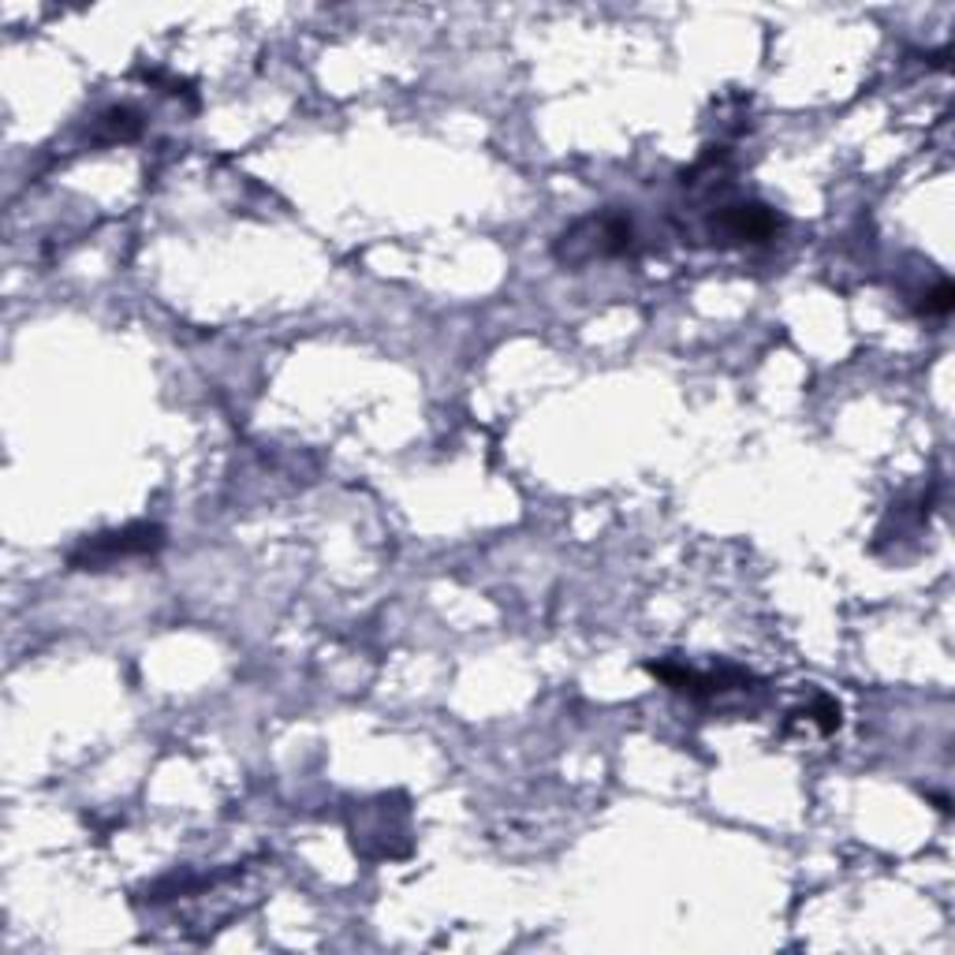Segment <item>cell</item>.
<instances>
[{
    "label": "cell",
    "mask_w": 955,
    "mask_h": 955,
    "mask_svg": "<svg viewBox=\"0 0 955 955\" xmlns=\"http://www.w3.org/2000/svg\"><path fill=\"white\" fill-rule=\"evenodd\" d=\"M161 545H165V530L150 527V523H139V527L113 530V534H97L91 541H83V549H75V553H72V567L102 571L108 564H116V560L157 553Z\"/></svg>",
    "instance_id": "1"
},
{
    "label": "cell",
    "mask_w": 955,
    "mask_h": 955,
    "mask_svg": "<svg viewBox=\"0 0 955 955\" xmlns=\"http://www.w3.org/2000/svg\"><path fill=\"white\" fill-rule=\"evenodd\" d=\"M776 229H781V216L762 202L724 205L721 216L713 221V232L724 235L728 243H765L773 240Z\"/></svg>",
    "instance_id": "2"
},
{
    "label": "cell",
    "mask_w": 955,
    "mask_h": 955,
    "mask_svg": "<svg viewBox=\"0 0 955 955\" xmlns=\"http://www.w3.org/2000/svg\"><path fill=\"white\" fill-rule=\"evenodd\" d=\"M102 127H105V139H135L139 135V113L131 108H108L102 116Z\"/></svg>",
    "instance_id": "3"
},
{
    "label": "cell",
    "mask_w": 955,
    "mask_h": 955,
    "mask_svg": "<svg viewBox=\"0 0 955 955\" xmlns=\"http://www.w3.org/2000/svg\"><path fill=\"white\" fill-rule=\"evenodd\" d=\"M952 299H955V295H952V284H937V291L930 295V303H925L922 310H925V314H933V318H941V314H948V310H952Z\"/></svg>",
    "instance_id": "4"
}]
</instances>
